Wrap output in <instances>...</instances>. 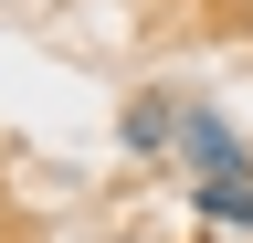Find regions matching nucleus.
Returning a JSON list of instances; mask_svg holds the SVG:
<instances>
[{"instance_id":"obj_1","label":"nucleus","mask_w":253,"mask_h":243,"mask_svg":"<svg viewBox=\"0 0 253 243\" xmlns=\"http://www.w3.org/2000/svg\"><path fill=\"white\" fill-rule=\"evenodd\" d=\"M179 159H190V180H253V148L232 138L221 106H179Z\"/></svg>"},{"instance_id":"obj_2","label":"nucleus","mask_w":253,"mask_h":243,"mask_svg":"<svg viewBox=\"0 0 253 243\" xmlns=\"http://www.w3.org/2000/svg\"><path fill=\"white\" fill-rule=\"evenodd\" d=\"M116 138H126V159H158V148H179V96H126Z\"/></svg>"},{"instance_id":"obj_3","label":"nucleus","mask_w":253,"mask_h":243,"mask_svg":"<svg viewBox=\"0 0 253 243\" xmlns=\"http://www.w3.org/2000/svg\"><path fill=\"white\" fill-rule=\"evenodd\" d=\"M201 222H232V233H253V180H201Z\"/></svg>"}]
</instances>
